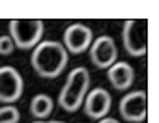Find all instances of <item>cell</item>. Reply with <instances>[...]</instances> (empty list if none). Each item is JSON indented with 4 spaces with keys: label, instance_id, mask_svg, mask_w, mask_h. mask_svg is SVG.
I'll return each instance as SVG.
<instances>
[{
    "label": "cell",
    "instance_id": "5b68a950",
    "mask_svg": "<svg viewBox=\"0 0 159 123\" xmlns=\"http://www.w3.org/2000/svg\"><path fill=\"white\" fill-rule=\"evenodd\" d=\"M118 112L127 123H142L148 114V95L144 90L129 91L120 99Z\"/></svg>",
    "mask_w": 159,
    "mask_h": 123
},
{
    "label": "cell",
    "instance_id": "277c9868",
    "mask_svg": "<svg viewBox=\"0 0 159 123\" xmlns=\"http://www.w3.org/2000/svg\"><path fill=\"white\" fill-rule=\"evenodd\" d=\"M122 43L127 54L140 58L148 52V21L146 19H129L122 30Z\"/></svg>",
    "mask_w": 159,
    "mask_h": 123
},
{
    "label": "cell",
    "instance_id": "9c48e42d",
    "mask_svg": "<svg viewBox=\"0 0 159 123\" xmlns=\"http://www.w3.org/2000/svg\"><path fill=\"white\" fill-rule=\"evenodd\" d=\"M83 106H84V112L88 117L103 119L111 112L112 97L109 95V91L105 88H94V90H88V93L83 101Z\"/></svg>",
    "mask_w": 159,
    "mask_h": 123
},
{
    "label": "cell",
    "instance_id": "7c38bea8",
    "mask_svg": "<svg viewBox=\"0 0 159 123\" xmlns=\"http://www.w3.org/2000/svg\"><path fill=\"white\" fill-rule=\"evenodd\" d=\"M19 119H21V112L13 104L0 108V123H19Z\"/></svg>",
    "mask_w": 159,
    "mask_h": 123
},
{
    "label": "cell",
    "instance_id": "8992f818",
    "mask_svg": "<svg viewBox=\"0 0 159 123\" xmlns=\"http://www.w3.org/2000/svg\"><path fill=\"white\" fill-rule=\"evenodd\" d=\"M25 90L23 77L15 67L2 66L0 67V103L11 104L21 99Z\"/></svg>",
    "mask_w": 159,
    "mask_h": 123
},
{
    "label": "cell",
    "instance_id": "52a82bcc",
    "mask_svg": "<svg viewBox=\"0 0 159 123\" xmlns=\"http://www.w3.org/2000/svg\"><path fill=\"white\" fill-rule=\"evenodd\" d=\"M94 41V34L90 26L81 24V23H73L66 28L64 32V49L71 54H83L90 49Z\"/></svg>",
    "mask_w": 159,
    "mask_h": 123
},
{
    "label": "cell",
    "instance_id": "4fadbf2b",
    "mask_svg": "<svg viewBox=\"0 0 159 123\" xmlns=\"http://www.w3.org/2000/svg\"><path fill=\"white\" fill-rule=\"evenodd\" d=\"M15 50V45L10 36H0V56H11Z\"/></svg>",
    "mask_w": 159,
    "mask_h": 123
},
{
    "label": "cell",
    "instance_id": "9a60e30c",
    "mask_svg": "<svg viewBox=\"0 0 159 123\" xmlns=\"http://www.w3.org/2000/svg\"><path fill=\"white\" fill-rule=\"evenodd\" d=\"M34 123H66V121H34Z\"/></svg>",
    "mask_w": 159,
    "mask_h": 123
},
{
    "label": "cell",
    "instance_id": "3957f363",
    "mask_svg": "<svg viewBox=\"0 0 159 123\" xmlns=\"http://www.w3.org/2000/svg\"><path fill=\"white\" fill-rule=\"evenodd\" d=\"M45 24L39 19H13L10 23V37L15 47L28 50L34 49L43 36Z\"/></svg>",
    "mask_w": 159,
    "mask_h": 123
},
{
    "label": "cell",
    "instance_id": "6da1fadb",
    "mask_svg": "<svg viewBox=\"0 0 159 123\" xmlns=\"http://www.w3.org/2000/svg\"><path fill=\"white\" fill-rule=\"evenodd\" d=\"M67 50L58 41H39L30 56V64L41 78H56L67 66Z\"/></svg>",
    "mask_w": 159,
    "mask_h": 123
},
{
    "label": "cell",
    "instance_id": "5bb4252c",
    "mask_svg": "<svg viewBox=\"0 0 159 123\" xmlns=\"http://www.w3.org/2000/svg\"><path fill=\"white\" fill-rule=\"evenodd\" d=\"M98 123H120V121L114 117H103V119H98Z\"/></svg>",
    "mask_w": 159,
    "mask_h": 123
},
{
    "label": "cell",
    "instance_id": "7a4b0ae2",
    "mask_svg": "<svg viewBox=\"0 0 159 123\" xmlns=\"http://www.w3.org/2000/svg\"><path fill=\"white\" fill-rule=\"evenodd\" d=\"M90 90V71L86 67H75L69 71L60 95H58V104L62 110L73 114L83 106V101Z\"/></svg>",
    "mask_w": 159,
    "mask_h": 123
},
{
    "label": "cell",
    "instance_id": "30bf717a",
    "mask_svg": "<svg viewBox=\"0 0 159 123\" xmlns=\"http://www.w3.org/2000/svg\"><path fill=\"white\" fill-rule=\"evenodd\" d=\"M107 78L116 91H125L135 82V69L127 62H114L107 69Z\"/></svg>",
    "mask_w": 159,
    "mask_h": 123
},
{
    "label": "cell",
    "instance_id": "8fae6325",
    "mask_svg": "<svg viewBox=\"0 0 159 123\" xmlns=\"http://www.w3.org/2000/svg\"><path fill=\"white\" fill-rule=\"evenodd\" d=\"M52 108H54V103H52V99L47 93H38L30 101V114L36 119H39V121L47 119L52 114Z\"/></svg>",
    "mask_w": 159,
    "mask_h": 123
},
{
    "label": "cell",
    "instance_id": "ba28073f",
    "mask_svg": "<svg viewBox=\"0 0 159 123\" xmlns=\"http://www.w3.org/2000/svg\"><path fill=\"white\" fill-rule=\"evenodd\" d=\"M90 62L98 69H109L114 62L118 60V49L112 37L99 36L90 45Z\"/></svg>",
    "mask_w": 159,
    "mask_h": 123
}]
</instances>
